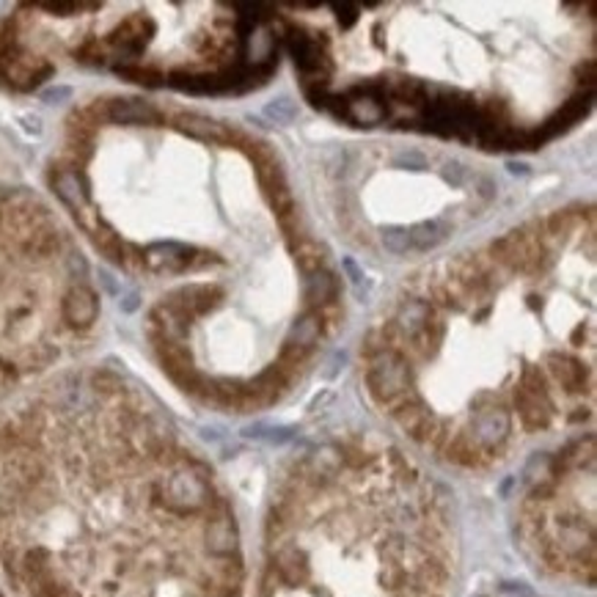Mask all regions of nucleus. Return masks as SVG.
<instances>
[{
	"instance_id": "obj_1",
	"label": "nucleus",
	"mask_w": 597,
	"mask_h": 597,
	"mask_svg": "<svg viewBox=\"0 0 597 597\" xmlns=\"http://www.w3.org/2000/svg\"><path fill=\"white\" fill-rule=\"evenodd\" d=\"M245 165L221 121L138 97H100L64 124L50 188L110 265L168 289L212 328L245 336L240 294L218 276L234 265L226 185Z\"/></svg>"
},
{
	"instance_id": "obj_2",
	"label": "nucleus",
	"mask_w": 597,
	"mask_h": 597,
	"mask_svg": "<svg viewBox=\"0 0 597 597\" xmlns=\"http://www.w3.org/2000/svg\"><path fill=\"white\" fill-rule=\"evenodd\" d=\"M240 36L224 6H20L0 22V85L31 92L85 66L152 89L212 92L234 83Z\"/></svg>"
},
{
	"instance_id": "obj_3",
	"label": "nucleus",
	"mask_w": 597,
	"mask_h": 597,
	"mask_svg": "<svg viewBox=\"0 0 597 597\" xmlns=\"http://www.w3.org/2000/svg\"><path fill=\"white\" fill-rule=\"evenodd\" d=\"M97 322L100 294L64 221L0 188V399L80 353Z\"/></svg>"
}]
</instances>
